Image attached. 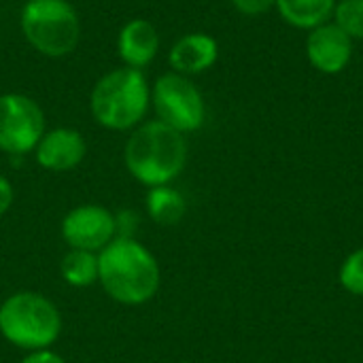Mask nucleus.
Segmentation results:
<instances>
[{"instance_id": "20e7f679", "label": "nucleus", "mask_w": 363, "mask_h": 363, "mask_svg": "<svg viewBox=\"0 0 363 363\" xmlns=\"http://www.w3.org/2000/svg\"><path fill=\"white\" fill-rule=\"evenodd\" d=\"M149 104L151 87L145 74L130 66L106 72L91 91V115L106 130H132Z\"/></svg>"}, {"instance_id": "0eeeda50", "label": "nucleus", "mask_w": 363, "mask_h": 363, "mask_svg": "<svg viewBox=\"0 0 363 363\" xmlns=\"http://www.w3.org/2000/svg\"><path fill=\"white\" fill-rule=\"evenodd\" d=\"M45 134L43 108L23 94L0 96V151L26 155Z\"/></svg>"}, {"instance_id": "9b49d317", "label": "nucleus", "mask_w": 363, "mask_h": 363, "mask_svg": "<svg viewBox=\"0 0 363 363\" xmlns=\"http://www.w3.org/2000/svg\"><path fill=\"white\" fill-rule=\"evenodd\" d=\"M160 49V36L151 21L147 19H132L123 26L117 40L119 57L130 68H145L153 62Z\"/></svg>"}, {"instance_id": "ddd939ff", "label": "nucleus", "mask_w": 363, "mask_h": 363, "mask_svg": "<svg viewBox=\"0 0 363 363\" xmlns=\"http://www.w3.org/2000/svg\"><path fill=\"white\" fill-rule=\"evenodd\" d=\"M274 6L289 26L311 32L313 28L332 21L336 0H277Z\"/></svg>"}, {"instance_id": "423d86ee", "label": "nucleus", "mask_w": 363, "mask_h": 363, "mask_svg": "<svg viewBox=\"0 0 363 363\" xmlns=\"http://www.w3.org/2000/svg\"><path fill=\"white\" fill-rule=\"evenodd\" d=\"M151 102L157 119L166 125L179 130L181 134L196 132L202 128L206 117V106L200 89L179 72L162 74L151 91Z\"/></svg>"}, {"instance_id": "39448f33", "label": "nucleus", "mask_w": 363, "mask_h": 363, "mask_svg": "<svg viewBox=\"0 0 363 363\" xmlns=\"http://www.w3.org/2000/svg\"><path fill=\"white\" fill-rule=\"evenodd\" d=\"M26 40L47 57L74 51L81 38V21L68 0H28L21 11Z\"/></svg>"}, {"instance_id": "aec40b11", "label": "nucleus", "mask_w": 363, "mask_h": 363, "mask_svg": "<svg viewBox=\"0 0 363 363\" xmlns=\"http://www.w3.org/2000/svg\"><path fill=\"white\" fill-rule=\"evenodd\" d=\"M13 200H15V191H13V185L6 177L0 174V217L13 206Z\"/></svg>"}, {"instance_id": "7ed1b4c3", "label": "nucleus", "mask_w": 363, "mask_h": 363, "mask_svg": "<svg viewBox=\"0 0 363 363\" xmlns=\"http://www.w3.org/2000/svg\"><path fill=\"white\" fill-rule=\"evenodd\" d=\"M0 334L28 353L49 349L62 334V315L43 294L17 291L0 304Z\"/></svg>"}, {"instance_id": "f257e3e1", "label": "nucleus", "mask_w": 363, "mask_h": 363, "mask_svg": "<svg viewBox=\"0 0 363 363\" xmlns=\"http://www.w3.org/2000/svg\"><path fill=\"white\" fill-rule=\"evenodd\" d=\"M162 272L155 255L136 238L117 236L98 253V283L123 306H140L160 289Z\"/></svg>"}, {"instance_id": "6e6552de", "label": "nucleus", "mask_w": 363, "mask_h": 363, "mask_svg": "<svg viewBox=\"0 0 363 363\" xmlns=\"http://www.w3.org/2000/svg\"><path fill=\"white\" fill-rule=\"evenodd\" d=\"M62 238L70 249L100 253L117 238L115 215L100 204H81L62 219Z\"/></svg>"}, {"instance_id": "f03ea898", "label": "nucleus", "mask_w": 363, "mask_h": 363, "mask_svg": "<svg viewBox=\"0 0 363 363\" xmlns=\"http://www.w3.org/2000/svg\"><path fill=\"white\" fill-rule=\"evenodd\" d=\"M185 134L155 119L132 132L125 145L128 172L147 187L170 185L187 164Z\"/></svg>"}, {"instance_id": "dca6fc26", "label": "nucleus", "mask_w": 363, "mask_h": 363, "mask_svg": "<svg viewBox=\"0 0 363 363\" xmlns=\"http://www.w3.org/2000/svg\"><path fill=\"white\" fill-rule=\"evenodd\" d=\"M332 21L353 40H363V0H338Z\"/></svg>"}, {"instance_id": "f3484780", "label": "nucleus", "mask_w": 363, "mask_h": 363, "mask_svg": "<svg viewBox=\"0 0 363 363\" xmlns=\"http://www.w3.org/2000/svg\"><path fill=\"white\" fill-rule=\"evenodd\" d=\"M338 281L345 291L363 298V247L355 249L340 266Z\"/></svg>"}, {"instance_id": "9d476101", "label": "nucleus", "mask_w": 363, "mask_h": 363, "mask_svg": "<svg viewBox=\"0 0 363 363\" xmlns=\"http://www.w3.org/2000/svg\"><path fill=\"white\" fill-rule=\"evenodd\" d=\"M36 162L51 172H66L77 168L87 153L85 138L72 128H55L43 134L36 149Z\"/></svg>"}, {"instance_id": "a211bd4d", "label": "nucleus", "mask_w": 363, "mask_h": 363, "mask_svg": "<svg viewBox=\"0 0 363 363\" xmlns=\"http://www.w3.org/2000/svg\"><path fill=\"white\" fill-rule=\"evenodd\" d=\"M234 9L247 17H257L268 13L270 9H274L277 0H232Z\"/></svg>"}, {"instance_id": "2eb2a0df", "label": "nucleus", "mask_w": 363, "mask_h": 363, "mask_svg": "<svg viewBox=\"0 0 363 363\" xmlns=\"http://www.w3.org/2000/svg\"><path fill=\"white\" fill-rule=\"evenodd\" d=\"M60 272L70 287H89L98 283V253L70 249L62 257Z\"/></svg>"}, {"instance_id": "6ab92c4d", "label": "nucleus", "mask_w": 363, "mask_h": 363, "mask_svg": "<svg viewBox=\"0 0 363 363\" xmlns=\"http://www.w3.org/2000/svg\"><path fill=\"white\" fill-rule=\"evenodd\" d=\"M19 363H66L62 355H57L51 349H40V351H30Z\"/></svg>"}, {"instance_id": "412c9836", "label": "nucleus", "mask_w": 363, "mask_h": 363, "mask_svg": "<svg viewBox=\"0 0 363 363\" xmlns=\"http://www.w3.org/2000/svg\"><path fill=\"white\" fill-rule=\"evenodd\" d=\"M336 2H338V0H336Z\"/></svg>"}, {"instance_id": "4468645a", "label": "nucleus", "mask_w": 363, "mask_h": 363, "mask_svg": "<svg viewBox=\"0 0 363 363\" xmlns=\"http://www.w3.org/2000/svg\"><path fill=\"white\" fill-rule=\"evenodd\" d=\"M147 213L149 217L164 228L177 225L185 213H187V202L181 196L179 189L170 187V185H157V187H149L147 200H145Z\"/></svg>"}, {"instance_id": "1a4fd4ad", "label": "nucleus", "mask_w": 363, "mask_h": 363, "mask_svg": "<svg viewBox=\"0 0 363 363\" xmlns=\"http://www.w3.org/2000/svg\"><path fill=\"white\" fill-rule=\"evenodd\" d=\"M306 57L323 74L342 72L353 57V38L334 21L313 28L306 36Z\"/></svg>"}, {"instance_id": "f8f14e48", "label": "nucleus", "mask_w": 363, "mask_h": 363, "mask_svg": "<svg viewBox=\"0 0 363 363\" xmlns=\"http://www.w3.org/2000/svg\"><path fill=\"white\" fill-rule=\"evenodd\" d=\"M219 57V45L204 32H194L179 38L170 49V66L179 74H198L208 70Z\"/></svg>"}]
</instances>
